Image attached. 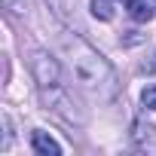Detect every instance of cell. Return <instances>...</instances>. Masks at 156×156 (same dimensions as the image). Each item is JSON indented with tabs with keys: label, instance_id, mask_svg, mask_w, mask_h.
Masks as SVG:
<instances>
[{
	"label": "cell",
	"instance_id": "4",
	"mask_svg": "<svg viewBox=\"0 0 156 156\" xmlns=\"http://www.w3.org/2000/svg\"><path fill=\"white\" fill-rule=\"evenodd\" d=\"M31 150L40 153V156H61V147L55 138H49L46 132H34L31 135Z\"/></svg>",
	"mask_w": 156,
	"mask_h": 156
},
{
	"label": "cell",
	"instance_id": "7",
	"mask_svg": "<svg viewBox=\"0 0 156 156\" xmlns=\"http://www.w3.org/2000/svg\"><path fill=\"white\" fill-rule=\"evenodd\" d=\"M3 6H6L9 12H16V16H22V12L28 9V0H3Z\"/></svg>",
	"mask_w": 156,
	"mask_h": 156
},
{
	"label": "cell",
	"instance_id": "3",
	"mask_svg": "<svg viewBox=\"0 0 156 156\" xmlns=\"http://www.w3.org/2000/svg\"><path fill=\"white\" fill-rule=\"evenodd\" d=\"M122 9L135 22H150L156 16V0H122Z\"/></svg>",
	"mask_w": 156,
	"mask_h": 156
},
{
	"label": "cell",
	"instance_id": "2",
	"mask_svg": "<svg viewBox=\"0 0 156 156\" xmlns=\"http://www.w3.org/2000/svg\"><path fill=\"white\" fill-rule=\"evenodd\" d=\"M31 73H34V80H37L40 89L61 86V67H58V61H55L49 52H43V49H37V52L31 55Z\"/></svg>",
	"mask_w": 156,
	"mask_h": 156
},
{
	"label": "cell",
	"instance_id": "1",
	"mask_svg": "<svg viewBox=\"0 0 156 156\" xmlns=\"http://www.w3.org/2000/svg\"><path fill=\"white\" fill-rule=\"evenodd\" d=\"M61 46H64V55H67V61H70V70H73V76H76V83H80L89 95H95L98 101L116 98L119 83H116V73H113V67L107 64L104 55H98L86 40H80L76 34H73V37L64 34V37H61Z\"/></svg>",
	"mask_w": 156,
	"mask_h": 156
},
{
	"label": "cell",
	"instance_id": "6",
	"mask_svg": "<svg viewBox=\"0 0 156 156\" xmlns=\"http://www.w3.org/2000/svg\"><path fill=\"white\" fill-rule=\"evenodd\" d=\"M141 104H144L147 110H156V86H147V89L141 92Z\"/></svg>",
	"mask_w": 156,
	"mask_h": 156
},
{
	"label": "cell",
	"instance_id": "5",
	"mask_svg": "<svg viewBox=\"0 0 156 156\" xmlns=\"http://www.w3.org/2000/svg\"><path fill=\"white\" fill-rule=\"evenodd\" d=\"M92 16L101 22H110L113 19V0H92Z\"/></svg>",
	"mask_w": 156,
	"mask_h": 156
},
{
	"label": "cell",
	"instance_id": "8",
	"mask_svg": "<svg viewBox=\"0 0 156 156\" xmlns=\"http://www.w3.org/2000/svg\"><path fill=\"white\" fill-rule=\"evenodd\" d=\"M144 67H147V70H156V52H153V61H150V64H144Z\"/></svg>",
	"mask_w": 156,
	"mask_h": 156
}]
</instances>
